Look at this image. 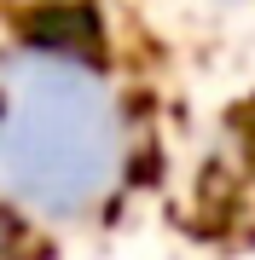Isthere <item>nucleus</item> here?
Here are the masks:
<instances>
[{"instance_id": "obj_1", "label": "nucleus", "mask_w": 255, "mask_h": 260, "mask_svg": "<svg viewBox=\"0 0 255 260\" xmlns=\"http://www.w3.org/2000/svg\"><path fill=\"white\" fill-rule=\"evenodd\" d=\"M104 110L70 75H35L0 104V168L35 197H87L104 174Z\"/></svg>"}]
</instances>
